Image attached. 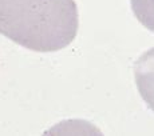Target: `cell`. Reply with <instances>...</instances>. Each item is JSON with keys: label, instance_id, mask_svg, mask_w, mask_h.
Here are the masks:
<instances>
[{"label": "cell", "instance_id": "obj_1", "mask_svg": "<svg viewBox=\"0 0 154 136\" xmlns=\"http://www.w3.org/2000/svg\"><path fill=\"white\" fill-rule=\"evenodd\" d=\"M78 27L74 0H0V34L31 51L66 48Z\"/></svg>", "mask_w": 154, "mask_h": 136}, {"label": "cell", "instance_id": "obj_2", "mask_svg": "<svg viewBox=\"0 0 154 136\" xmlns=\"http://www.w3.org/2000/svg\"><path fill=\"white\" fill-rule=\"evenodd\" d=\"M134 78L138 92L154 111V48L142 54L134 63Z\"/></svg>", "mask_w": 154, "mask_h": 136}, {"label": "cell", "instance_id": "obj_3", "mask_svg": "<svg viewBox=\"0 0 154 136\" xmlns=\"http://www.w3.org/2000/svg\"><path fill=\"white\" fill-rule=\"evenodd\" d=\"M131 10L138 22L154 32V0H131Z\"/></svg>", "mask_w": 154, "mask_h": 136}]
</instances>
